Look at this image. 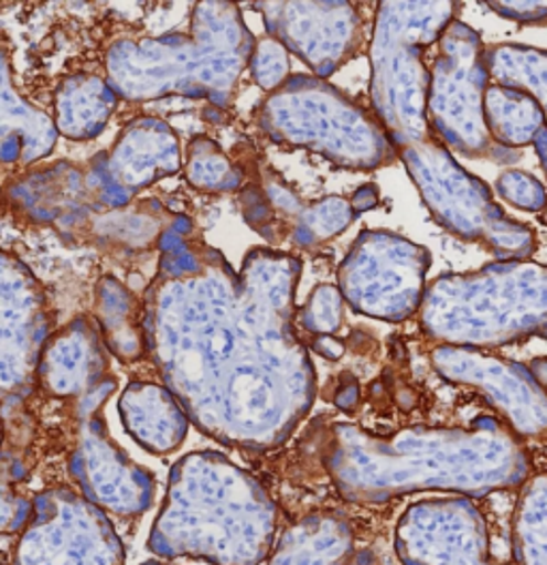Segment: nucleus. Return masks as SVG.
<instances>
[{
    "mask_svg": "<svg viewBox=\"0 0 547 565\" xmlns=\"http://www.w3.org/2000/svg\"><path fill=\"white\" fill-rule=\"evenodd\" d=\"M485 114L492 134L501 141L526 143L541 134L544 111L528 95L512 93L507 88H487Z\"/></svg>",
    "mask_w": 547,
    "mask_h": 565,
    "instance_id": "1",
    "label": "nucleus"
},
{
    "mask_svg": "<svg viewBox=\"0 0 547 565\" xmlns=\"http://www.w3.org/2000/svg\"><path fill=\"white\" fill-rule=\"evenodd\" d=\"M501 193L519 209L539 211L546 206V193L535 178L512 172L501 178Z\"/></svg>",
    "mask_w": 547,
    "mask_h": 565,
    "instance_id": "2",
    "label": "nucleus"
},
{
    "mask_svg": "<svg viewBox=\"0 0 547 565\" xmlns=\"http://www.w3.org/2000/svg\"><path fill=\"white\" fill-rule=\"evenodd\" d=\"M519 54L524 56L522 73L526 79L515 82V86L528 88L533 93V102H537V106H539V99H544L547 116V56L530 52L533 58H528V52H519Z\"/></svg>",
    "mask_w": 547,
    "mask_h": 565,
    "instance_id": "3",
    "label": "nucleus"
},
{
    "mask_svg": "<svg viewBox=\"0 0 547 565\" xmlns=\"http://www.w3.org/2000/svg\"><path fill=\"white\" fill-rule=\"evenodd\" d=\"M490 7L498 9V13L515 18L522 22L539 20L547 15V2H490Z\"/></svg>",
    "mask_w": 547,
    "mask_h": 565,
    "instance_id": "4",
    "label": "nucleus"
},
{
    "mask_svg": "<svg viewBox=\"0 0 547 565\" xmlns=\"http://www.w3.org/2000/svg\"><path fill=\"white\" fill-rule=\"evenodd\" d=\"M546 221H547V218H546Z\"/></svg>",
    "mask_w": 547,
    "mask_h": 565,
    "instance_id": "5",
    "label": "nucleus"
}]
</instances>
